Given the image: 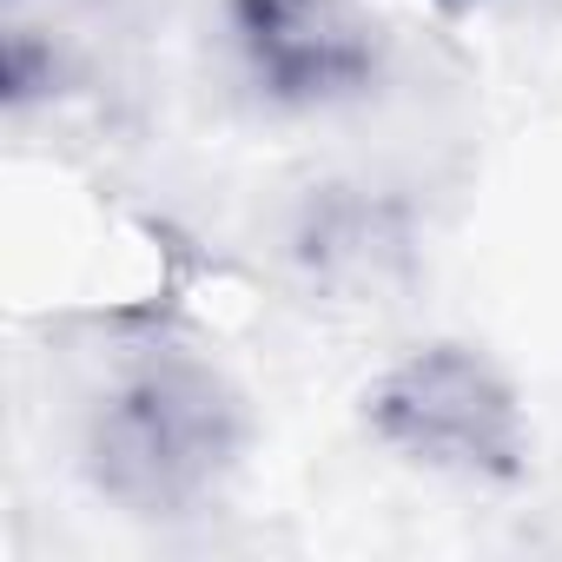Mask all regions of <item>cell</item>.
<instances>
[{
	"mask_svg": "<svg viewBox=\"0 0 562 562\" xmlns=\"http://www.w3.org/2000/svg\"><path fill=\"white\" fill-rule=\"evenodd\" d=\"M238 443H245V404L192 351L139 358L100 397L87 430L93 483L139 516L199 509L238 463Z\"/></svg>",
	"mask_w": 562,
	"mask_h": 562,
	"instance_id": "1",
	"label": "cell"
},
{
	"mask_svg": "<svg viewBox=\"0 0 562 562\" xmlns=\"http://www.w3.org/2000/svg\"><path fill=\"white\" fill-rule=\"evenodd\" d=\"M364 417L378 430V443H391L411 463L450 470V476H516L522 470V411L516 391L503 384V371L463 345H430L411 351L404 364H391L371 397Z\"/></svg>",
	"mask_w": 562,
	"mask_h": 562,
	"instance_id": "2",
	"label": "cell"
},
{
	"mask_svg": "<svg viewBox=\"0 0 562 562\" xmlns=\"http://www.w3.org/2000/svg\"><path fill=\"white\" fill-rule=\"evenodd\" d=\"M251 80L285 106H331L378 80L384 27L358 0H232Z\"/></svg>",
	"mask_w": 562,
	"mask_h": 562,
	"instance_id": "3",
	"label": "cell"
},
{
	"mask_svg": "<svg viewBox=\"0 0 562 562\" xmlns=\"http://www.w3.org/2000/svg\"><path fill=\"white\" fill-rule=\"evenodd\" d=\"M437 8H443V14H463V8H476V0H437Z\"/></svg>",
	"mask_w": 562,
	"mask_h": 562,
	"instance_id": "4",
	"label": "cell"
}]
</instances>
